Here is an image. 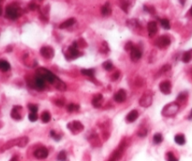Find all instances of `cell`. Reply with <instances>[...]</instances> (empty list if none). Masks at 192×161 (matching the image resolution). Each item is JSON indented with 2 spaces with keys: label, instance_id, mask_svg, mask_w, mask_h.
<instances>
[{
  "label": "cell",
  "instance_id": "cell-1",
  "mask_svg": "<svg viewBox=\"0 0 192 161\" xmlns=\"http://www.w3.org/2000/svg\"><path fill=\"white\" fill-rule=\"evenodd\" d=\"M37 74L43 76L46 81L49 82L50 84H52V85L55 87L56 89H57L58 90H61V91L66 90V89H67L66 84L61 79H59L55 74L52 73L51 71H49L48 69L40 67V68L38 69Z\"/></svg>",
  "mask_w": 192,
  "mask_h": 161
},
{
  "label": "cell",
  "instance_id": "cell-2",
  "mask_svg": "<svg viewBox=\"0 0 192 161\" xmlns=\"http://www.w3.org/2000/svg\"><path fill=\"white\" fill-rule=\"evenodd\" d=\"M179 109H180V106L178 103L176 102H172L170 104L166 105L163 109H162V115L165 117H173L175 116L176 114H177V112L179 111Z\"/></svg>",
  "mask_w": 192,
  "mask_h": 161
},
{
  "label": "cell",
  "instance_id": "cell-3",
  "mask_svg": "<svg viewBox=\"0 0 192 161\" xmlns=\"http://www.w3.org/2000/svg\"><path fill=\"white\" fill-rule=\"evenodd\" d=\"M27 143H28V137H19V139H16V140H13L7 142L2 147L1 151L3 152L7 149H10L12 146H14V145H16V146H19V147H25Z\"/></svg>",
  "mask_w": 192,
  "mask_h": 161
},
{
  "label": "cell",
  "instance_id": "cell-4",
  "mask_svg": "<svg viewBox=\"0 0 192 161\" xmlns=\"http://www.w3.org/2000/svg\"><path fill=\"white\" fill-rule=\"evenodd\" d=\"M20 16V9L15 5H9L6 8V17L10 20H16Z\"/></svg>",
  "mask_w": 192,
  "mask_h": 161
},
{
  "label": "cell",
  "instance_id": "cell-5",
  "mask_svg": "<svg viewBox=\"0 0 192 161\" xmlns=\"http://www.w3.org/2000/svg\"><path fill=\"white\" fill-rule=\"evenodd\" d=\"M81 56V53L78 51V43L77 42H74L68 49V53L66 54V58L68 60H71L74 58H77Z\"/></svg>",
  "mask_w": 192,
  "mask_h": 161
},
{
  "label": "cell",
  "instance_id": "cell-6",
  "mask_svg": "<svg viewBox=\"0 0 192 161\" xmlns=\"http://www.w3.org/2000/svg\"><path fill=\"white\" fill-rule=\"evenodd\" d=\"M68 128L70 130L73 134H78L83 130V125L79 121H73L68 124Z\"/></svg>",
  "mask_w": 192,
  "mask_h": 161
},
{
  "label": "cell",
  "instance_id": "cell-7",
  "mask_svg": "<svg viewBox=\"0 0 192 161\" xmlns=\"http://www.w3.org/2000/svg\"><path fill=\"white\" fill-rule=\"evenodd\" d=\"M170 44H171V39L168 36H160L158 38L156 42V45L161 49L168 47Z\"/></svg>",
  "mask_w": 192,
  "mask_h": 161
},
{
  "label": "cell",
  "instance_id": "cell-8",
  "mask_svg": "<svg viewBox=\"0 0 192 161\" xmlns=\"http://www.w3.org/2000/svg\"><path fill=\"white\" fill-rule=\"evenodd\" d=\"M153 102V94L151 93H144L140 99V105L143 107H148L152 105Z\"/></svg>",
  "mask_w": 192,
  "mask_h": 161
},
{
  "label": "cell",
  "instance_id": "cell-9",
  "mask_svg": "<svg viewBox=\"0 0 192 161\" xmlns=\"http://www.w3.org/2000/svg\"><path fill=\"white\" fill-rule=\"evenodd\" d=\"M46 80L44 79L43 76H41L40 74H37L36 77L34 79V88L38 89V90H43L46 87Z\"/></svg>",
  "mask_w": 192,
  "mask_h": 161
},
{
  "label": "cell",
  "instance_id": "cell-10",
  "mask_svg": "<svg viewBox=\"0 0 192 161\" xmlns=\"http://www.w3.org/2000/svg\"><path fill=\"white\" fill-rule=\"evenodd\" d=\"M124 149H125V143L122 142V144L120 145V146L112 153V156H111L109 161H118L121 158L122 155H123Z\"/></svg>",
  "mask_w": 192,
  "mask_h": 161
},
{
  "label": "cell",
  "instance_id": "cell-11",
  "mask_svg": "<svg viewBox=\"0 0 192 161\" xmlns=\"http://www.w3.org/2000/svg\"><path fill=\"white\" fill-rule=\"evenodd\" d=\"M40 54L43 58L50 59V58H52L53 56H55V50L50 46H43L40 49Z\"/></svg>",
  "mask_w": 192,
  "mask_h": 161
},
{
  "label": "cell",
  "instance_id": "cell-12",
  "mask_svg": "<svg viewBox=\"0 0 192 161\" xmlns=\"http://www.w3.org/2000/svg\"><path fill=\"white\" fill-rule=\"evenodd\" d=\"M48 155H49V151L45 147H40L34 152V156L38 159H44L48 156Z\"/></svg>",
  "mask_w": 192,
  "mask_h": 161
},
{
  "label": "cell",
  "instance_id": "cell-13",
  "mask_svg": "<svg viewBox=\"0 0 192 161\" xmlns=\"http://www.w3.org/2000/svg\"><path fill=\"white\" fill-rule=\"evenodd\" d=\"M171 89H172V85L170 81H162L159 84V90H161V93L164 94H170Z\"/></svg>",
  "mask_w": 192,
  "mask_h": 161
},
{
  "label": "cell",
  "instance_id": "cell-14",
  "mask_svg": "<svg viewBox=\"0 0 192 161\" xmlns=\"http://www.w3.org/2000/svg\"><path fill=\"white\" fill-rule=\"evenodd\" d=\"M113 99H114V101L117 102V103H123V102H125L126 99H127V93H126V91H125L124 90H119L117 91V93L114 94Z\"/></svg>",
  "mask_w": 192,
  "mask_h": 161
},
{
  "label": "cell",
  "instance_id": "cell-15",
  "mask_svg": "<svg viewBox=\"0 0 192 161\" xmlns=\"http://www.w3.org/2000/svg\"><path fill=\"white\" fill-rule=\"evenodd\" d=\"M142 56V51L139 49V48H137V47H133L131 49V51H130V58H131V59L133 61H137V60H139Z\"/></svg>",
  "mask_w": 192,
  "mask_h": 161
},
{
  "label": "cell",
  "instance_id": "cell-16",
  "mask_svg": "<svg viewBox=\"0 0 192 161\" xmlns=\"http://www.w3.org/2000/svg\"><path fill=\"white\" fill-rule=\"evenodd\" d=\"M147 29H148L149 36L153 37L154 35L157 33V31H158V24H157V22H155V21L149 22L148 25H147Z\"/></svg>",
  "mask_w": 192,
  "mask_h": 161
},
{
  "label": "cell",
  "instance_id": "cell-17",
  "mask_svg": "<svg viewBox=\"0 0 192 161\" xmlns=\"http://www.w3.org/2000/svg\"><path fill=\"white\" fill-rule=\"evenodd\" d=\"M20 110H22V106H15L12 110H11V117L14 119V120H21L22 119V115L20 113Z\"/></svg>",
  "mask_w": 192,
  "mask_h": 161
},
{
  "label": "cell",
  "instance_id": "cell-18",
  "mask_svg": "<svg viewBox=\"0 0 192 161\" xmlns=\"http://www.w3.org/2000/svg\"><path fill=\"white\" fill-rule=\"evenodd\" d=\"M102 100H103V96L102 94H97L94 96L93 100H92V105L94 106V107H100L101 104H102Z\"/></svg>",
  "mask_w": 192,
  "mask_h": 161
},
{
  "label": "cell",
  "instance_id": "cell-19",
  "mask_svg": "<svg viewBox=\"0 0 192 161\" xmlns=\"http://www.w3.org/2000/svg\"><path fill=\"white\" fill-rule=\"evenodd\" d=\"M138 117H139V113H138L137 110H131L127 116V122H135Z\"/></svg>",
  "mask_w": 192,
  "mask_h": 161
},
{
  "label": "cell",
  "instance_id": "cell-20",
  "mask_svg": "<svg viewBox=\"0 0 192 161\" xmlns=\"http://www.w3.org/2000/svg\"><path fill=\"white\" fill-rule=\"evenodd\" d=\"M75 22H76V20L74 18H70V19H68L67 21L63 22L62 24L59 26V27L62 28V29L63 28H67V27H71V26H73L75 24Z\"/></svg>",
  "mask_w": 192,
  "mask_h": 161
},
{
  "label": "cell",
  "instance_id": "cell-21",
  "mask_svg": "<svg viewBox=\"0 0 192 161\" xmlns=\"http://www.w3.org/2000/svg\"><path fill=\"white\" fill-rule=\"evenodd\" d=\"M10 69V64L8 62L7 60L0 59V71L2 72H8Z\"/></svg>",
  "mask_w": 192,
  "mask_h": 161
},
{
  "label": "cell",
  "instance_id": "cell-22",
  "mask_svg": "<svg viewBox=\"0 0 192 161\" xmlns=\"http://www.w3.org/2000/svg\"><path fill=\"white\" fill-rule=\"evenodd\" d=\"M112 12V9H111V6H110V3L107 2L102 8H101V13L102 15H104V16H108V15H110Z\"/></svg>",
  "mask_w": 192,
  "mask_h": 161
},
{
  "label": "cell",
  "instance_id": "cell-23",
  "mask_svg": "<svg viewBox=\"0 0 192 161\" xmlns=\"http://www.w3.org/2000/svg\"><path fill=\"white\" fill-rule=\"evenodd\" d=\"M174 141L178 145H184L186 143V137L183 134H177L174 137Z\"/></svg>",
  "mask_w": 192,
  "mask_h": 161
},
{
  "label": "cell",
  "instance_id": "cell-24",
  "mask_svg": "<svg viewBox=\"0 0 192 161\" xmlns=\"http://www.w3.org/2000/svg\"><path fill=\"white\" fill-rule=\"evenodd\" d=\"M192 58V49L187 51L184 53V55H183V58H182V60H183V62H185V63H188L189 61L191 60Z\"/></svg>",
  "mask_w": 192,
  "mask_h": 161
},
{
  "label": "cell",
  "instance_id": "cell-25",
  "mask_svg": "<svg viewBox=\"0 0 192 161\" xmlns=\"http://www.w3.org/2000/svg\"><path fill=\"white\" fill-rule=\"evenodd\" d=\"M81 73L84 76H86V77H94V75H95L94 69H82Z\"/></svg>",
  "mask_w": 192,
  "mask_h": 161
},
{
  "label": "cell",
  "instance_id": "cell-26",
  "mask_svg": "<svg viewBox=\"0 0 192 161\" xmlns=\"http://www.w3.org/2000/svg\"><path fill=\"white\" fill-rule=\"evenodd\" d=\"M118 4L120 6L121 9L124 11L125 12L128 11V7H129V2L128 0H118Z\"/></svg>",
  "mask_w": 192,
  "mask_h": 161
},
{
  "label": "cell",
  "instance_id": "cell-27",
  "mask_svg": "<svg viewBox=\"0 0 192 161\" xmlns=\"http://www.w3.org/2000/svg\"><path fill=\"white\" fill-rule=\"evenodd\" d=\"M153 140H154V143L155 144H159L162 142L163 140V137H162V135L159 134V133H157L154 135V137H153Z\"/></svg>",
  "mask_w": 192,
  "mask_h": 161
},
{
  "label": "cell",
  "instance_id": "cell-28",
  "mask_svg": "<svg viewBox=\"0 0 192 161\" xmlns=\"http://www.w3.org/2000/svg\"><path fill=\"white\" fill-rule=\"evenodd\" d=\"M51 120V115L48 111H44L42 114H41V121L43 122H45V124H47V122H49Z\"/></svg>",
  "mask_w": 192,
  "mask_h": 161
},
{
  "label": "cell",
  "instance_id": "cell-29",
  "mask_svg": "<svg viewBox=\"0 0 192 161\" xmlns=\"http://www.w3.org/2000/svg\"><path fill=\"white\" fill-rule=\"evenodd\" d=\"M79 109H80V106H79V105H77V104H70V105L67 106V109L70 112L77 111V110H79Z\"/></svg>",
  "mask_w": 192,
  "mask_h": 161
},
{
  "label": "cell",
  "instance_id": "cell-30",
  "mask_svg": "<svg viewBox=\"0 0 192 161\" xmlns=\"http://www.w3.org/2000/svg\"><path fill=\"white\" fill-rule=\"evenodd\" d=\"M102 66H103V68L105 69L106 71H112L113 69V64L112 63V61H110V60L105 61V62L102 64Z\"/></svg>",
  "mask_w": 192,
  "mask_h": 161
},
{
  "label": "cell",
  "instance_id": "cell-31",
  "mask_svg": "<svg viewBox=\"0 0 192 161\" xmlns=\"http://www.w3.org/2000/svg\"><path fill=\"white\" fill-rule=\"evenodd\" d=\"M160 24L162 26L163 28L165 29H170L171 28V24H170V21L168 19H161L160 20Z\"/></svg>",
  "mask_w": 192,
  "mask_h": 161
},
{
  "label": "cell",
  "instance_id": "cell-32",
  "mask_svg": "<svg viewBox=\"0 0 192 161\" xmlns=\"http://www.w3.org/2000/svg\"><path fill=\"white\" fill-rule=\"evenodd\" d=\"M166 159H167V161H178V158H176L175 156L173 155V153H172V152L167 153Z\"/></svg>",
  "mask_w": 192,
  "mask_h": 161
},
{
  "label": "cell",
  "instance_id": "cell-33",
  "mask_svg": "<svg viewBox=\"0 0 192 161\" xmlns=\"http://www.w3.org/2000/svg\"><path fill=\"white\" fill-rule=\"evenodd\" d=\"M57 159L59 161H66L67 160V154H66V152L65 151H61L59 154H58Z\"/></svg>",
  "mask_w": 192,
  "mask_h": 161
},
{
  "label": "cell",
  "instance_id": "cell-34",
  "mask_svg": "<svg viewBox=\"0 0 192 161\" xmlns=\"http://www.w3.org/2000/svg\"><path fill=\"white\" fill-rule=\"evenodd\" d=\"M50 135H51V137H52V139L55 140H56V141H58V140H61V136L58 135V134H56L55 131H53V130H52V131L50 132Z\"/></svg>",
  "mask_w": 192,
  "mask_h": 161
},
{
  "label": "cell",
  "instance_id": "cell-35",
  "mask_svg": "<svg viewBox=\"0 0 192 161\" xmlns=\"http://www.w3.org/2000/svg\"><path fill=\"white\" fill-rule=\"evenodd\" d=\"M28 119H29V121H31V122H36L38 120V114L34 113V112H30L29 115H28Z\"/></svg>",
  "mask_w": 192,
  "mask_h": 161
},
{
  "label": "cell",
  "instance_id": "cell-36",
  "mask_svg": "<svg viewBox=\"0 0 192 161\" xmlns=\"http://www.w3.org/2000/svg\"><path fill=\"white\" fill-rule=\"evenodd\" d=\"M187 97H188V93H181L177 96V100L183 102V101L186 100Z\"/></svg>",
  "mask_w": 192,
  "mask_h": 161
},
{
  "label": "cell",
  "instance_id": "cell-37",
  "mask_svg": "<svg viewBox=\"0 0 192 161\" xmlns=\"http://www.w3.org/2000/svg\"><path fill=\"white\" fill-rule=\"evenodd\" d=\"M28 109H30V111L31 112H34V113H37L38 112V107L37 105H34V104H29L28 105Z\"/></svg>",
  "mask_w": 192,
  "mask_h": 161
},
{
  "label": "cell",
  "instance_id": "cell-38",
  "mask_svg": "<svg viewBox=\"0 0 192 161\" xmlns=\"http://www.w3.org/2000/svg\"><path fill=\"white\" fill-rule=\"evenodd\" d=\"M134 47V45L132 44V43H128L127 44H126V46H125V49L127 50V51H131V49Z\"/></svg>",
  "mask_w": 192,
  "mask_h": 161
},
{
  "label": "cell",
  "instance_id": "cell-39",
  "mask_svg": "<svg viewBox=\"0 0 192 161\" xmlns=\"http://www.w3.org/2000/svg\"><path fill=\"white\" fill-rule=\"evenodd\" d=\"M144 10L146 11H148V12H150V13H152V14L155 13V9H154L153 7H147V6H144Z\"/></svg>",
  "mask_w": 192,
  "mask_h": 161
},
{
  "label": "cell",
  "instance_id": "cell-40",
  "mask_svg": "<svg viewBox=\"0 0 192 161\" xmlns=\"http://www.w3.org/2000/svg\"><path fill=\"white\" fill-rule=\"evenodd\" d=\"M171 69V66L170 65H165V66H163L162 68H161V70H160V72H159V74H161V73H165L166 71H169Z\"/></svg>",
  "mask_w": 192,
  "mask_h": 161
},
{
  "label": "cell",
  "instance_id": "cell-41",
  "mask_svg": "<svg viewBox=\"0 0 192 161\" xmlns=\"http://www.w3.org/2000/svg\"><path fill=\"white\" fill-rule=\"evenodd\" d=\"M38 6L35 4V3H30V5H29V9L31 10V11H35V10H37L38 9Z\"/></svg>",
  "mask_w": 192,
  "mask_h": 161
},
{
  "label": "cell",
  "instance_id": "cell-42",
  "mask_svg": "<svg viewBox=\"0 0 192 161\" xmlns=\"http://www.w3.org/2000/svg\"><path fill=\"white\" fill-rule=\"evenodd\" d=\"M146 134H147L146 130H143V131H140L138 135H139L140 137H145V136H146Z\"/></svg>",
  "mask_w": 192,
  "mask_h": 161
},
{
  "label": "cell",
  "instance_id": "cell-43",
  "mask_svg": "<svg viewBox=\"0 0 192 161\" xmlns=\"http://www.w3.org/2000/svg\"><path fill=\"white\" fill-rule=\"evenodd\" d=\"M119 75H120V74H119V72H117V73H115L113 75H112V80H116L118 77H119Z\"/></svg>",
  "mask_w": 192,
  "mask_h": 161
},
{
  "label": "cell",
  "instance_id": "cell-44",
  "mask_svg": "<svg viewBox=\"0 0 192 161\" xmlns=\"http://www.w3.org/2000/svg\"><path fill=\"white\" fill-rule=\"evenodd\" d=\"M56 104L58 106H62L64 105V102H63V101H60V100H58V101H56Z\"/></svg>",
  "mask_w": 192,
  "mask_h": 161
},
{
  "label": "cell",
  "instance_id": "cell-45",
  "mask_svg": "<svg viewBox=\"0 0 192 161\" xmlns=\"http://www.w3.org/2000/svg\"><path fill=\"white\" fill-rule=\"evenodd\" d=\"M10 161H17V156H13V157L10 159Z\"/></svg>",
  "mask_w": 192,
  "mask_h": 161
},
{
  "label": "cell",
  "instance_id": "cell-46",
  "mask_svg": "<svg viewBox=\"0 0 192 161\" xmlns=\"http://www.w3.org/2000/svg\"><path fill=\"white\" fill-rule=\"evenodd\" d=\"M188 119H189V120H191V119H192V110H191V112H190V115H189Z\"/></svg>",
  "mask_w": 192,
  "mask_h": 161
},
{
  "label": "cell",
  "instance_id": "cell-47",
  "mask_svg": "<svg viewBox=\"0 0 192 161\" xmlns=\"http://www.w3.org/2000/svg\"><path fill=\"white\" fill-rule=\"evenodd\" d=\"M180 2H181L182 5H184V4H185V0H180Z\"/></svg>",
  "mask_w": 192,
  "mask_h": 161
},
{
  "label": "cell",
  "instance_id": "cell-48",
  "mask_svg": "<svg viewBox=\"0 0 192 161\" xmlns=\"http://www.w3.org/2000/svg\"><path fill=\"white\" fill-rule=\"evenodd\" d=\"M2 14V8H1V6H0V15Z\"/></svg>",
  "mask_w": 192,
  "mask_h": 161
},
{
  "label": "cell",
  "instance_id": "cell-49",
  "mask_svg": "<svg viewBox=\"0 0 192 161\" xmlns=\"http://www.w3.org/2000/svg\"><path fill=\"white\" fill-rule=\"evenodd\" d=\"M190 13L192 14V7H191V9H190Z\"/></svg>",
  "mask_w": 192,
  "mask_h": 161
}]
</instances>
